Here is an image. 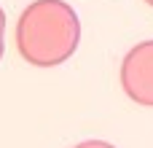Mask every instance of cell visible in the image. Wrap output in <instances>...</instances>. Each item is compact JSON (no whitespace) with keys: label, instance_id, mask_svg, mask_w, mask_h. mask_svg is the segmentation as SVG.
<instances>
[{"label":"cell","instance_id":"obj_5","mask_svg":"<svg viewBox=\"0 0 153 148\" xmlns=\"http://www.w3.org/2000/svg\"><path fill=\"white\" fill-rule=\"evenodd\" d=\"M145 3H148V5H151V8H153V0H145Z\"/></svg>","mask_w":153,"mask_h":148},{"label":"cell","instance_id":"obj_2","mask_svg":"<svg viewBox=\"0 0 153 148\" xmlns=\"http://www.w3.org/2000/svg\"><path fill=\"white\" fill-rule=\"evenodd\" d=\"M118 78L124 94L132 102L153 108V40H140L126 51Z\"/></svg>","mask_w":153,"mask_h":148},{"label":"cell","instance_id":"obj_4","mask_svg":"<svg viewBox=\"0 0 153 148\" xmlns=\"http://www.w3.org/2000/svg\"><path fill=\"white\" fill-rule=\"evenodd\" d=\"M3 51H5V11L0 8V59H3Z\"/></svg>","mask_w":153,"mask_h":148},{"label":"cell","instance_id":"obj_1","mask_svg":"<svg viewBox=\"0 0 153 148\" xmlns=\"http://www.w3.org/2000/svg\"><path fill=\"white\" fill-rule=\"evenodd\" d=\"M81 43V19L65 0H35L16 22V51L32 67L67 62Z\"/></svg>","mask_w":153,"mask_h":148},{"label":"cell","instance_id":"obj_3","mask_svg":"<svg viewBox=\"0 0 153 148\" xmlns=\"http://www.w3.org/2000/svg\"><path fill=\"white\" fill-rule=\"evenodd\" d=\"M73 148H116L113 143H108V140H83V143H78V146Z\"/></svg>","mask_w":153,"mask_h":148}]
</instances>
